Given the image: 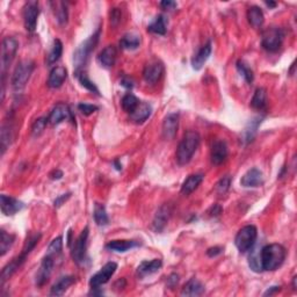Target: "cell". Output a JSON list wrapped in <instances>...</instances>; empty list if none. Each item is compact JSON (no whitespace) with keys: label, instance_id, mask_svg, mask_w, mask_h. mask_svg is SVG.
<instances>
[{"label":"cell","instance_id":"23","mask_svg":"<svg viewBox=\"0 0 297 297\" xmlns=\"http://www.w3.org/2000/svg\"><path fill=\"white\" fill-rule=\"evenodd\" d=\"M163 261L160 259H153L151 261H143L137 267V276L138 278H145V276L155 274L162 268Z\"/></svg>","mask_w":297,"mask_h":297},{"label":"cell","instance_id":"35","mask_svg":"<svg viewBox=\"0 0 297 297\" xmlns=\"http://www.w3.org/2000/svg\"><path fill=\"white\" fill-rule=\"evenodd\" d=\"M93 217L95 223H97V225H99V227H106V225H108L109 223L107 211H106V208L104 204L101 203H95Z\"/></svg>","mask_w":297,"mask_h":297},{"label":"cell","instance_id":"50","mask_svg":"<svg viewBox=\"0 0 297 297\" xmlns=\"http://www.w3.org/2000/svg\"><path fill=\"white\" fill-rule=\"evenodd\" d=\"M222 252H223V248L222 247H218V246L210 247L209 250L207 251V255L210 258H214V257H217V255H220Z\"/></svg>","mask_w":297,"mask_h":297},{"label":"cell","instance_id":"43","mask_svg":"<svg viewBox=\"0 0 297 297\" xmlns=\"http://www.w3.org/2000/svg\"><path fill=\"white\" fill-rule=\"evenodd\" d=\"M63 248V238L62 237H57L51 241L49 247H48V254L55 255V254H59L62 252Z\"/></svg>","mask_w":297,"mask_h":297},{"label":"cell","instance_id":"1","mask_svg":"<svg viewBox=\"0 0 297 297\" xmlns=\"http://www.w3.org/2000/svg\"><path fill=\"white\" fill-rule=\"evenodd\" d=\"M287 255L286 248L280 244H269L261 248L260 260L262 271H275L281 267Z\"/></svg>","mask_w":297,"mask_h":297},{"label":"cell","instance_id":"53","mask_svg":"<svg viewBox=\"0 0 297 297\" xmlns=\"http://www.w3.org/2000/svg\"><path fill=\"white\" fill-rule=\"evenodd\" d=\"M221 213H222V208L218 206V204H215V206L211 208V210H210L211 216H218Z\"/></svg>","mask_w":297,"mask_h":297},{"label":"cell","instance_id":"13","mask_svg":"<svg viewBox=\"0 0 297 297\" xmlns=\"http://www.w3.org/2000/svg\"><path fill=\"white\" fill-rule=\"evenodd\" d=\"M178 128H179V114L171 113L164 119L163 122V137L165 139H173L176 137Z\"/></svg>","mask_w":297,"mask_h":297},{"label":"cell","instance_id":"37","mask_svg":"<svg viewBox=\"0 0 297 297\" xmlns=\"http://www.w3.org/2000/svg\"><path fill=\"white\" fill-rule=\"evenodd\" d=\"M12 130L9 128V125H2L1 134H0V148H1V155H4L6 150L8 149V146L12 143Z\"/></svg>","mask_w":297,"mask_h":297},{"label":"cell","instance_id":"8","mask_svg":"<svg viewBox=\"0 0 297 297\" xmlns=\"http://www.w3.org/2000/svg\"><path fill=\"white\" fill-rule=\"evenodd\" d=\"M87 239H88V228L86 227L81 232L79 237L77 238V240L73 243L72 251H71V255H72L73 261L77 265H84L85 260H86V250H87Z\"/></svg>","mask_w":297,"mask_h":297},{"label":"cell","instance_id":"10","mask_svg":"<svg viewBox=\"0 0 297 297\" xmlns=\"http://www.w3.org/2000/svg\"><path fill=\"white\" fill-rule=\"evenodd\" d=\"M40 15V6L37 1H28L26 2L23 7V21L25 27L28 32L33 33L36 29L37 18Z\"/></svg>","mask_w":297,"mask_h":297},{"label":"cell","instance_id":"32","mask_svg":"<svg viewBox=\"0 0 297 297\" xmlns=\"http://www.w3.org/2000/svg\"><path fill=\"white\" fill-rule=\"evenodd\" d=\"M166 29V18L163 14L157 15L155 20L148 26V32L156 35H165Z\"/></svg>","mask_w":297,"mask_h":297},{"label":"cell","instance_id":"9","mask_svg":"<svg viewBox=\"0 0 297 297\" xmlns=\"http://www.w3.org/2000/svg\"><path fill=\"white\" fill-rule=\"evenodd\" d=\"M116 269H118V265L115 262H107L97 274H94L91 278V288H100L102 285H106L112 279V276L114 275Z\"/></svg>","mask_w":297,"mask_h":297},{"label":"cell","instance_id":"56","mask_svg":"<svg viewBox=\"0 0 297 297\" xmlns=\"http://www.w3.org/2000/svg\"><path fill=\"white\" fill-rule=\"evenodd\" d=\"M265 4H266V5H267V6H268V7H271V8H274V7H275V6H276V2H272V1H269V2H268V1H266V2H265Z\"/></svg>","mask_w":297,"mask_h":297},{"label":"cell","instance_id":"19","mask_svg":"<svg viewBox=\"0 0 297 297\" xmlns=\"http://www.w3.org/2000/svg\"><path fill=\"white\" fill-rule=\"evenodd\" d=\"M67 78V70L64 66H55L50 71L47 85L50 88H59Z\"/></svg>","mask_w":297,"mask_h":297},{"label":"cell","instance_id":"26","mask_svg":"<svg viewBox=\"0 0 297 297\" xmlns=\"http://www.w3.org/2000/svg\"><path fill=\"white\" fill-rule=\"evenodd\" d=\"M141 245V243L137 240H112L106 245V248L109 251H114V252H127L131 248L137 247Z\"/></svg>","mask_w":297,"mask_h":297},{"label":"cell","instance_id":"31","mask_svg":"<svg viewBox=\"0 0 297 297\" xmlns=\"http://www.w3.org/2000/svg\"><path fill=\"white\" fill-rule=\"evenodd\" d=\"M251 106L257 111H264L267 106V92L264 87H259L255 90L253 98L251 100Z\"/></svg>","mask_w":297,"mask_h":297},{"label":"cell","instance_id":"38","mask_svg":"<svg viewBox=\"0 0 297 297\" xmlns=\"http://www.w3.org/2000/svg\"><path fill=\"white\" fill-rule=\"evenodd\" d=\"M121 104H122V108L124 109V112H127L128 114H131V113L136 109V107L138 106L139 100L136 98V95H134L132 93H127L123 98H122Z\"/></svg>","mask_w":297,"mask_h":297},{"label":"cell","instance_id":"49","mask_svg":"<svg viewBox=\"0 0 297 297\" xmlns=\"http://www.w3.org/2000/svg\"><path fill=\"white\" fill-rule=\"evenodd\" d=\"M178 282H179V275L178 274H171L169 276V279H167V286L170 287L171 289L173 288V287H176L178 285Z\"/></svg>","mask_w":297,"mask_h":297},{"label":"cell","instance_id":"17","mask_svg":"<svg viewBox=\"0 0 297 297\" xmlns=\"http://www.w3.org/2000/svg\"><path fill=\"white\" fill-rule=\"evenodd\" d=\"M29 253L25 250H22V253L19 255V257H16L15 259H13V260L9 262L8 265H6L4 268H2L1 271V276H0V279H1V285H4L6 280H8L11 276L14 274V273L18 271V269L21 267L23 262L26 261L27 255Z\"/></svg>","mask_w":297,"mask_h":297},{"label":"cell","instance_id":"28","mask_svg":"<svg viewBox=\"0 0 297 297\" xmlns=\"http://www.w3.org/2000/svg\"><path fill=\"white\" fill-rule=\"evenodd\" d=\"M247 20L253 28H260V27L264 25L265 21L264 12H262V9L258 7V6H251V7L247 9Z\"/></svg>","mask_w":297,"mask_h":297},{"label":"cell","instance_id":"48","mask_svg":"<svg viewBox=\"0 0 297 297\" xmlns=\"http://www.w3.org/2000/svg\"><path fill=\"white\" fill-rule=\"evenodd\" d=\"M160 6H162L163 9H166V11H173L174 8L177 7V2L176 1H171V0H165V1L160 2Z\"/></svg>","mask_w":297,"mask_h":297},{"label":"cell","instance_id":"45","mask_svg":"<svg viewBox=\"0 0 297 297\" xmlns=\"http://www.w3.org/2000/svg\"><path fill=\"white\" fill-rule=\"evenodd\" d=\"M78 109H79V112L83 113L84 115H91L93 114L94 112H97L99 107L95 105H90V104H79L78 105Z\"/></svg>","mask_w":297,"mask_h":297},{"label":"cell","instance_id":"46","mask_svg":"<svg viewBox=\"0 0 297 297\" xmlns=\"http://www.w3.org/2000/svg\"><path fill=\"white\" fill-rule=\"evenodd\" d=\"M121 16H122L121 9L113 8L112 12H111V22H112V25H114V26L118 25V23L121 21Z\"/></svg>","mask_w":297,"mask_h":297},{"label":"cell","instance_id":"16","mask_svg":"<svg viewBox=\"0 0 297 297\" xmlns=\"http://www.w3.org/2000/svg\"><path fill=\"white\" fill-rule=\"evenodd\" d=\"M164 73V65L160 62H151L144 67L143 78L148 84H156Z\"/></svg>","mask_w":297,"mask_h":297},{"label":"cell","instance_id":"54","mask_svg":"<svg viewBox=\"0 0 297 297\" xmlns=\"http://www.w3.org/2000/svg\"><path fill=\"white\" fill-rule=\"evenodd\" d=\"M121 85H122V86L127 87V88H132V87H134V83H132V80L128 79V78H123V79L121 80Z\"/></svg>","mask_w":297,"mask_h":297},{"label":"cell","instance_id":"33","mask_svg":"<svg viewBox=\"0 0 297 297\" xmlns=\"http://www.w3.org/2000/svg\"><path fill=\"white\" fill-rule=\"evenodd\" d=\"M141 44V37L136 34L128 33L120 40V47L124 50H135Z\"/></svg>","mask_w":297,"mask_h":297},{"label":"cell","instance_id":"4","mask_svg":"<svg viewBox=\"0 0 297 297\" xmlns=\"http://www.w3.org/2000/svg\"><path fill=\"white\" fill-rule=\"evenodd\" d=\"M19 49V42L14 37H5L1 43V72H2V100H4L5 94V72L11 65L13 59Z\"/></svg>","mask_w":297,"mask_h":297},{"label":"cell","instance_id":"15","mask_svg":"<svg viewBox=\"0 0 297 297\" xmlns=\"http://www.w3.org/2000/svg\"><path fill=\"white\" fill-rule=\"evenodd\" d=\"M240 185L246 188H254L264 185V174L260 170L251 169L241 177Z\"/></svg>","mask_w":297,"mask_h":297},{"label":"cell","instance_id":"40","mask_svg":"<svg viewBox=\"0 0 297 297\" xmlns=\"http://www.w3.org/2000/svg\"><path fill=\"white\" fill-rule=\"evenodd\" d=\"M237 70L238 72L240 73V76H243V78L246 80V83L252 84L254 79V74L253 71L251 70V67L247 66V64L244 62V60H238L237 62Z\"/></svg>","mask_w":297,"mask_h":297},{"label":"cell","instance_id":"24","mask_svg":"<svg viewBox=\"0 0 297 297\" xmlns=\"http://www.w3.org/2000/svg\"><path fill=\"white\" fill-rule=\"evenodd\" d=\"M118 51L114 46H107L104 50L99 54L98 62L104 67H112L115 64Z\"/></svg>","mask_w":297,"mask_h":297},{"label":"cell","instance_id":"36","mask_svg":"<svg viewBox=\"0 0 297 297\" xmlns=\"http://www.w3.org/2000/svg\"><path fill=\"white\" fill-rule=\"evenodd\" d=\"M15 237L13 235H9L5 230L0 231V255L4 257L7 253L12 245L14 244Z\"/></svg>","mask_w":297,"mask_h":297},{"label":"cell","instance_id":"5","mask_svg":"<svg viewBox=\"0 0 297 297\" xmlns=\"http://www.w3.org/2000/svg\"><path fill=\"white\" fill-rule=\"evenodd\" d=\"M35 69V64L33 60H22L16 65L14 72L12 74L11 85L15 92L22 91L30 79V76Z\"/></svg>","mask_w":297,"mask_h":297},{"label":"cell","instance_id":"6","mask_svg":"<svg viewBox=\"0 0 297 297\" xmlns=\"http://www.w3.org/2000/svg\"><path fill=\"white\" fill-rule=\"evenodd\" d=\"M258 238V230L254 225H246L238 231L235 244L240 253H247L254 247Z\"/></svg>","mask_w":297,"mask_h":297},{"label":"cell","instance_id":"47","mask_svg":"<svg viewBox=\"0 0 297 297\" xmlns=\"http://www.w3.org/2000/svg\"><path fill=\"white\" fill-rule=\"evenodd\" d=\"M70 196H71V193H67V194H63V195H59V196L57 197L56 200L54 201V206L56 207V208L62 207L63 204H64V202H66V201L70 199Z\"/></svg>","mask_w":297,"mask_h":297},{"label":"cell","instance_id":"21","mask_svg":"<svg viewBox=\"0 0 297 297\" xmlns=\"http://www.w3.org/2000/svg\"><path fill=\"white\" fill-rule=\"evenodd\" d=\"M170 216H171L170 207L167 206V204H164V206L159 208L158 211H157L155 215V218H153V222H152L153 230L157 232L163 231V229L165 228L167 222H169Z\"/></svg>","mask_w":297,"mask_h":297},{"label":"cell","instance_id":"27","mask_svg":"<svg viewBox=\"0 0 297 297\" xmlns=\"http://www.w3.org/2000/svg\"><path fill=\"white\" fill-rule=\"evenodd\" d=\"M204 286L199 280L190 279L188 282L183 286L181 290L182 296H201L204 293Z\"/></svg>","mask_w":297,"mask_h":297},{"label":"cell","instance_id":"12","mask_svg":"<svg viewBox=\"0 0 297 297\" xmlns=\"http://www.w3.org/2000/svg\"><path fill=\"white\" fill-rule=\"evenodd\" d=\"M54 265H55L54 255L48 254L43 258L42 262H41L40 269L37 271V274H36L35 282H36L37 287H42L46 285L48 281H49V278L51 275V272H53Z\"/></svg>","mask_w":297,"mask_h":297},{"label":"cell","instance_id":"3","mask_svg":"<svg viewBox=\"0 0 297 297\" xmlns=\"http://www.w3.org/2000/svg\"><path fill=\"white\" fill-rule=\"evenodd\" d=\"M99 36H100V29H98L93 35L88 37L84 43H81L73 54V64L76 67V73L83 71V67L86 65L90 55L97 47L99 42Z\"/></svg>","mask_w":297,"mask_h":297},{"label":"cell","instance_id":"29","mask_svg":"<svg viewBox=\"0 0 297 297\" xmlns=\"http://www.w3.org/2000/svg\"><path fill=\"white\" fill-rule=\"evenodd\" d=\"M203 174H192L183 181L181 187V193L185 195H189L195 190L203 181Z\"/></svg>","mask_w":297,"mask_h":297},{"label":"cell","instance_id":"39","mask_svg":"<svg viewBox=\"0 0 297 297\" xmlns=\"http://www.w3.org/2000/svg\"><path fill=\"white\" fill-rule=\"evenodd\" d=\"M76 74H77L78 80H79V83L81 84V86L85 87L86 90H88L90 92H92V93L100 95V92H99L98 87L95 86V84L90 79V78L87 77V74L85 73L84 71H79V72H77Z\"/></svg>","mask_w":297,"mask_h":297},{"label":"cell","instance_id":"20","mask_svg":"<svg viewBox=\"0 0 297 297\" xmlns=\"http://www.w3.org/2000/svg\"><path fill=\"white\" fill-rule=\"evenodd\" d=\"M211 51H213V48H211V42L209 41V42L204 44V46L201 48V49L197 51V53L194 55V57L192 58V66L194 70L202 69L204 63H206L208 58L210 57Z\"/></svg>","mask_w":297,"mask_h":297},{"label":"cell","instance_id":"41","mask_svg":"<svg viewBox=\"0 0 297 297\" xmlns=\"http://www.w3.org/2000/svg\"><path fill=\"white\" fill-rule=\"evenodd\" d=\"M261 123V119H254V120H252L248 125L245 129L244 131V141H246L247 143H250L252 139L254 138L255 132H257V129L259 127V124Z\"/></svg>","mask_w":297,"mask_h":297},{"label":"cell","instance_id":"25","mask_svg":"<svg viewBox=\"0 0 297 297\" xmlns=\"http://www.w3.org/2000/svg\"><path fill=\"white\" fill-rule=\"evenodd\" d=\"M76 282V278L74 276H63L55 285L51 287L50 295L51 296H62L67 289L70 288L73 283Z\"/></svg>","mask_w":297,"mask_h":297},{"label":"cell","instance_id":"22","mask_svg":"<svg viewBox=\"0 0 297 297\" xmlns=\"http://www.w3.org/2000/svg\"><path fill=\"white\" fill-rule=\"evenodd\" d=\"M152 113L151 105L148 102H139L137 107L130 114V120L135 123H143V122L148 120Z\"/></svg>","mask_w":297,"mask_h":297},{"label":"cell","instance_id":"30","mask_svg":"<svg viewBox=\"0 0 297 297\" xmlns=\"http://www.w3.org/2000/svg\"><path fill=\"white\" fill-rule=\"evenodd\" d=\"M50 5L53 6V12L58 23H60V25L66 23L67 19H69V12H67V6L65 2L54 1L50 2Z\"/></svg>","mask_w":297,"mask_h":297},{"label":"cell","instance_id":"2","mask_svg":"<svg viewBox=\"0 0 297 297\" xmlns=\"http://www.w3.org/2000/svg\"><path fill=\"white\" fill-rule=\"evenodd\" d=\"M201 142L200 135L194 130H188L183 135L181 142L177 149V162L180 166L187 165L192 160L194 153L199 148Z\"/></svg>","mask_w":297,"mask_h":297},{"label":"cell","instance_id":"34","mask_svg":"<svg viewBox=\"0 0 297 297\" xmlns=\"http://www.w3.org/2000/svg\"><path fill=\"white\" fill-rule=\"evenodd\" d=\"M62 54H63V43L60 42V40L56 39L54 41L50 53L48 54V56H47L48 65H53V64L58 62L60 56H62Z\"/></svg>","mask_w":297,"mask_h":297},{"label":"cell","instance_id":"18","mask_svg":"<svg viewBox=\"0 0 297 297\" xmlns=\"http://www.w3.org/2000/svg\"><path fill=\"white\" fill-rule=\"evenodd\" d=\"M211 163L214 165H221L228 158V146L224 141H216L211 146Z\"/></svg>","mask_w":297,"mask_h":297},{"label":"cell","instance_id":"44","mask_svg":"<svg viewBox=\"0 0 297 297\" xmlns=\"http://www.w3.org/2000/svg\"><path fill=\"white\" fill-rule=\"evenodd\" d=\"M231 185V178L230 177H224L222 178L220 181L216 185V192L218 194H225L230 188Z\"/></svg>","mask_w":297,"mask_h":297},{"label":"cell","instance_id":"52","mask_svg":"<svg viewBox=\"0 0 297 297\" xmlns=\"http://www.w3.org/2000/svg\"><path fill=\"white\" fill-rule=\"evenodd\" d=\"M280 287H278V286H275V287H271V288H269L267 292H266L265 294H264V296H272V295H274V294H276L278 292H280Z\"/></svg>","mask_w":297,"mask_h":297},{"label":"cell","instance_id":"55","mask_svg":"<svg viewBox=\"0 0 297 297\" xmlns=\"http://www.w3.org/2000/svg\"><path fill=\"white\" fill-rule=\"evenodd\" d=\"M114 165H115V169L118 170V171H121L122 170V165H121L120 163H119V160H115Z\"/></svg>","mask_w":297,"mask_h":297},{"label":"cell","instance_id":"11","mask_svg":"<svg viewBox=\"0 0 297 297\" xmlns=\"http://www.w3.org/2000/svg\"><path fill=\"white\" fill-rule=\"evenodd\" d=\"M64 120H71L74 122V116L71 112V109L67 107L65 104H57L55 107L53 108V111L50 112L49 118H48V121L51 125H57L59 123H62Z\"/></svg>","mask_w":297,"mask_h":297},{"label":"cell","instance_id":"51","mask_svg":"<svg viewBox=\"0 0 297 297\" xmlns=\"http://www.w3.org/2000/svg\"><path fill=\"white\" fill-rule=\"evenodd\" d=\"M62 177H63L62 171L56 170V171H54L53 173H50V179H53V180H59V179H62Z\"/></svg>","mask_w":297,"mask_h":297},{"label":"cell","instance_id":"7","mask_svg":"<svg viewBox=\"0 0 297 297\" xmlns=\"http://www.w3.org/2000/svg\"><path fill=\"white\" fill-rule=\"evenodd\" d=\"M285 32L279 27H271L264 30L261 36V46L269 53H275L282 46Z\"/></svg>","mask_w":297,"mask_h":297},{"label":"cell","instance_id":"14","mask_svg":"<svg viewBox=\"0 0 297 297\" xmlns=\"http://www.w3.org/2000/svg\"><path fill=\"white\" fill-rule=\"evenodd\" d=\"M0 207H1V213L5 216H13V215L19 213L20 210H22L23 203L21 201L14 199V197L2 194L0 196Z\"/></svg>","mask_w":297,"mask_h":297},{"label":"cell","instance_id":"42","mask_svg":"<svg viewBox=\"0 0 297 297\" xmlns=\"http://www.w3.org/2000/svg\"><path fill=\"white\" fill-rule=\"evenodd\" d=\"M48 123H49V121H48L47 118L37 119V120L34 122L33 125H32V134H33V136L37 137V136H40L41 134H42Z\"/></svg>","mask_w":297,"mask_h":297}]
</instances>
